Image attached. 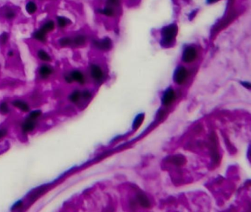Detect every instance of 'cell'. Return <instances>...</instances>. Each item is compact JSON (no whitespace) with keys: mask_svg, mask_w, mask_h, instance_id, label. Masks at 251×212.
I'll return each mask as SVG.
<instances>
[{"mask_svg":"<svg viewBox=\"0 0 251 212\" xmlns=\"http://www.w3.org/2000/svg\"><path fill=\"white\" fill-rule=\"evenodd\" d=\"M177 33V26L176 24H172L167 25L161 30V43L163 46H169L174 41Z\"/></svg>","mask_w":251,"mask_h":212,"instance_id":"cell-1","label":"cell"},{"mask_svg":"<svg viewBox=\"0 0 251 212\" xmlns=\"http://www.w3.org/2000/svg\"><path fill=\"white\" fill-rule=\"evenodd\" d=\"M55 74V69L50 63H41L37 69V77L41 82L50 80Z\"/></svg>","mask_w":251,"mask_h":212,"instance_id":"cell-2","label":"cell"},{"mask_svg":"<svg viewBox=\"0 0 251 212\" xmlns=\"http://www.w3.org/2000/svg\"><path fill=\"white\" fill-rule=\"evenodd\" d=\"M38 122L31 120L25 117L19 123V132L22 136H28L37 130Z\"/></svg>","mask_w":251,"mask_h":212,"instance_id":"cell-3","label":"cell"},{"mask_svg":"<svg viewBox=\"0 0 251 212\" xmlns=\"http://www.w3.org/2000/svg\"><path fill=\"white\" fill-rule=\"evenodd\" d=\"M10 103L13 108L19 111L21 113H27L32 109L29 102L22 98H16L10 101Z\"/></svg>","mask_w":251,"mask_h":212,"instance_id":"cell-4","label":"cell"},{"mask_svg":"<svg viewBox=\"0 0 251 212\" xmlns=\"http://www.w3.org/2000/svg\"><path fill=\"white\" fill-rule=\"evenodd\" d=\"M69 74V77L72 81V83L74 84H77L79 86H85L86 83V77L84 75V73L80 69H71V71H67Z\"/></svg>","mask_w":251,"mask_h":212,"instance_id":"cell-5","label":"cell"},{"mask_svg":"<svg viewBox=\"0 0 251 212\" xmlns=\"http://www.w3.org/2000/svg\"><path fill=\"white\" fill-rule=\"evenodd\" d=\"M1 16L7 22H13L17 18V11L14 7L5 5L1 8Z\"/></svg>","mask_w":251,"mask_h":212,"instance_id":"cell-6","label":"cell"},{"mask_svg":"<svg viewBox=\"0 0 251 212\" xmlns=\"http://www.w3.org/2000/svg\"><path fill=\"white\" fill-rule=\"evenodd\" d=\"M89 75L94 82L99 83L103 80L104 73L102 68L98 64L91 63L89 66Z\"/></svg>","mask_w":251,"mask_h":212,"instance_id":"cell-7","label":"cell"},{"mask_svg":"<svg viewBox=\"0 0 251 212\" xmlns=\"http://www.w3.org/2000/svg\"><path fill=\"white\" fill-rule=\"evenodd\" d=\"M35 54L37 59L41 63H51L53 61V58L51 55L50 53L44 48L39 47V48L36 49Z\"/></svg>","mask_w":251,"mask_h":212,"instance_id":"cell-8","label":"cell"},{"mask_svg":"<svg viewBox=\"0 0 251 212\" xmlns=\"http://www.w3.org/2000/svg\"><path fill=\"white\" fill-rule=\"evenodd\" d=\"M197 50L192 47H188L186 48L183 52L182 60L184 63H190L193 62L197 58Z\"/></svg>","mask_w":251,"mask_h":212,"instance_id":"cell-9","label":"cell"},{"mask_svg":"<svg viewBox=\"0 0 251 212\" xmlns=\"http://www.w3.org/2000/svg\"><path fill=\"white\" fill-rule=\"evenodd\" d=\"M67 101L71 105H77L82 102L81 90L79 88H74L67 94Z\"/></svg>","mask_w":251,"mask_h":212,"instance_id":"cell-10","label":"cell"},{"mask_svg":"<svg viewBox=\"0 0 251 212\" xmlns=\"http://www.w3.org/2000/svg\"><path fill=\"white\" fill-rule=\"evenodd\" d=\"M188 77V71L184 66H179L175 70L174 74V80L177 84H183Z\"/></svg>","mask_w":251,"mask_h":212,"instance_id":"cell-11","label":"cell"},{"mask_svg":"<svg viewBox=\"0 0 251 212\" xmlns=\"http://www.w3.org/2000/svg\"><path fill=\"white\" fill-rule=\"evenodd\" d=\"M71 39H72L71 47H75V48H80V47H84L88 41L87 36L82 33L76 34L74 36L71 37Z\"/></svg>","mask_w":251,"mask_h":212,"instance_id":"cell-12","label":"cell"},{"mask_svg":"<svg viewBox=\"0 0 251 212\" xmlns=\"http://www.w3.org/2000/svg\"><path fill=\"white\" fill-rule=\"evenodd\" d=\"M56 27L60 30H64L71 24V21L69 18L65 16H57L55 17Z\"/></svg>","mask_w":251,"mask_h":212,"instance_id":"cell-13","label":"cell"},{"mask_svg":"<svg viewBox=\"0 0 251 212\" xmlns=\"http://www.w3.org/2000/svg\"><path fill=\"white\" fill-rule=\"evenodd\" d=\"M38 29H40L44 33L49 35V34L54 32L55 30L56 29L55 22L53 19H47L39 26Z\"/></svg>","mask_w":251,"mask_h":212,"instance_id":"cell-14","label":"cell"},{"mask_svg":"<svg viewBox=\"0 0 251 212\" xmlns=\"http://www.w3.org/2000/svg\"><path fill=\"white\" fill-rule=\"evenodd\" d=\"M94 46L99 50L107 51L111 49V46H112V43H111L110 39L105 38V39L99 40V41H94Z\"/></svg>","mask_w":251,"mask_h":212,"instance_id":"cell-15","label":"cell"},{"mask_svg":"<svg viewBox=\"0 0 251 212\" xmlns=\"http://www.w3.org/2000/svg\"><path fill=\"white\" fill-rule=\"evenodd\" d=\"M32 39L36 42H38L42 44H45L48 40V35L41 31L40 29L35 30L32 34Z\"/></svg>","mask_w":251,"mask_h":212,"instance_id":"cell-16","label":"cell"},{"mask_svg":"<svg viewBox=\"0 0 251 212\" xmlns=\"http://www.w3.org/2000/svg\"><path fill=\"white\" fill-rule=\"evenodd\" d=\"M12 108L10 102L7 100L0 101V115L3 116H9L12 113Z\"/></svg>","mask_w":251,"mask_h":212,"instance_id":"cell-17","label":"cell"},{"mask_svg":"<svg viewBox=\"0 0 251 212\" xmlns=\"http://www.w3.org/2000/svg\"><path fill=\"white\" fill-rule=\"evenodd\" d=\"M175 99V93L172 88H168L164 93L163 96V103L164 105H169L174 102Z\"/></svg>","mask_w":251,"mask_h":212,"instance_id":"cell-18","label":"cell"},{"mask_svg":"<svg viewBox=\"0 0 251 212\" xmlns=\"http://www.w3.org/2000/svg\"><path fill=\"white\" fill-rule=\"evenodd\" d=\"M43 111L40 108H35V109H31L27 113V116L26 117L28 119H31V120L33 121H36V122H38L40 119L42 118L43 116Z\"/></svg>","mask_w":251,"mask_h":212,"instance_id":"cell-19","label":"cell"},{"mask_svg":"<svg viewBox=\"0 0 251 212\" xmlns=\"http://www.w3.org/2000/svg\"><path fill=\"white\" fill-rule=\"evenodd\" d=\"M38 10V6L36 2L33 1V0H29L25 4V11L27 12V14L30 16H33Z\"/></svg>","mask_w":251,"mask_h":212,"instance_id":"cell-20","label":"cell"},{"mask_svg":"<svg viewBox=\"0 0 251 212\" xmlns=\"http://www.w3.org/2000/svg\"><path fill=\"white\" fill-rule=\"evenodd\" d=\"M71 43H72V39L71 37L69 35H64L57 40L58 46L62 49L71 47Z\"/></svg>","mask_w":251,"mask_h":212,"instance_id":"cell-21","label":"cell"},{"mask_svg":"<svg viewBox=\"0 0 251 212\" xmlns=\"http://www.w3.org/2000/svg\"><path fill=\"white\" fill-rule=\"evenodd\" d=\"M137 200L139 201V203L141 206L144 208H149L150 206V202L149 199L147 198V196H145L144 194H141V193H139L137 194Z\"/></svg>","mask_w":251,"mask_h":212,"instance_id":"cell-22","label":"cell"},{"mask_svg":"<svg viewBox=\"0 0 251 212\" xmlns=\"http://www.w3.org/2000/svg\"><path fill=\"white\" fill-rule=\"evenodd\" d=\"M10 39V35L7 32H3L0 34V47H5L8 43Z\"/></svg>","mask_w":251,"mask_h":212,"instance_id":"cell-23","label":"cell"},{"mask_svg":"<svg viewBox=\"0 0 251 212\" xmlns=\"http://www.w3.org/2000/svg\"><path fill=\"white\" fill-rule=\"evenodd\" d=\"M10 132V129L7 126L2 125L0 126V141H2L5 138L7 137Z\"/></svg>","mask_w":251,"mask_h":212,"instance_id":"cell-24","label":"cell"},{"mask_svg":"<svg viewBox=\"0 0 251 212\" xmlns=\"http://www.w3.org/2000/svg\"><path fill=\"white\" fill-rule=\"evenodd\" d=\"M81 97H82V102L88 101L92 98V92L88 89L81 90Z\"/></svg>","mask_w":251,"mask_h":212,"instance_id":"cell-25","label":"cell"},{"mask_svg":"<svg viewBox=\"0 0 251 212\" xmlns=\"http://www.w3.org/2000/svg\"><path fill=\"white\" fill-rule=\"evenodd\" d=\"M99 13L105 15L106 16H114V10L111 7H105L104 9H101L99 10Z\"/></svg>","mask_w":251,"mask_h":212,"instance_id":"cell-26","label":"cell"},{"mask_svg":"<svg viewBox=\"0 0 251 212\" xmlns=\"http://www.w3.org/2000/svg\"><path fill=\"white\" fill-rule=\"evenodd\" d=\"M143 120H144V114L139 115V116L136 117V119H135V121H134L133 128H135V129H137V128L141 124Z\"/></svg>","mask_w":251,"mask_h":212,"instance_id":"cell-27","label":"cell"},{"mask_svg":"<svg viewBox=\"0 0 251 212\" xmlns=\"http://www.w3.org/2000/svg\"><path fill=\"white\" fill-rule=\"evenodd\" d=\"M173 161V163L175 164H177V165H179V164H182L184 163V158H181V157H177V156H175L174 157V158L172 159Z\"/></svg>","mask_w":251,"mask_h":212,"instance_id":"cell-28","label":"cell"},{"mask_svg":"<svg viewBox=\"0 0 251 212\" xmlns=\"http://www.w3.org/2000/svg\"><path fill=\"white\" fill-rule=\"evenodd\" d=\"M16 51L14 50H13V49H10V50H8L6 52V55L7 56V58H14L15 56H16Z\"/></svg>","mask_w":251,"mask_h":212,"instance_id":"cell-29","label":"cell"},{"mask_svg":"<svg viewBox=\"0 0 251 212\" xmlns=\"http://www.w3.org/2000/svg\"><path fill=\"white\" fill-rule=\"evenodd\" d=\"M107 2L111 5H118L119 3V0H107Z\"/></svg>","mask_w":251,"mask_h":212,"instance_id":"cell-30","label":"cell"},{"mask_svg":"<svg viewBox=\"0 0 251 212\" xmlns=\"http://www.w3.org/2000/svg\"><path fill=\"white\" fill-rule=\"evenodd\" d=\"M218 0H208V4H211V3H214L215 2H217Z\"/></svg>","mask_w":251,"mask_h":212,"instance_id":"cell-31","label":"cell"}]
</instances>
